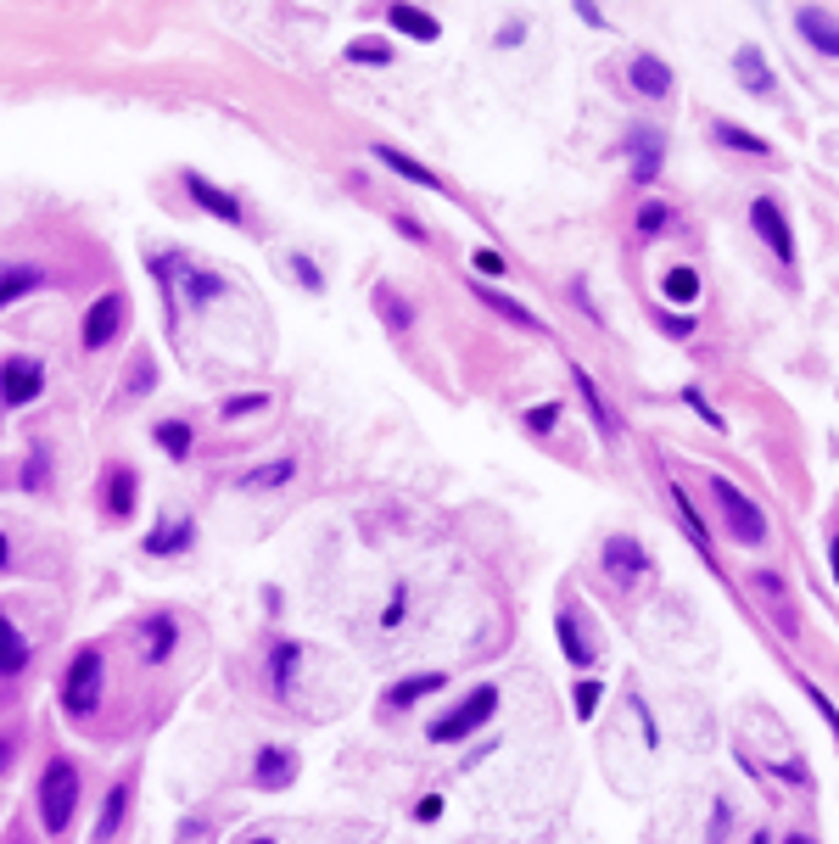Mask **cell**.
Wrapping results in <instances>:
<instances>
[{
    "label": "cell",
    "mask_w": 839,
    "mask_h": 844,
    "mask_svg": "<svg viewBox=\"0 0 839 844\" xmlns=\"http://www.w3.org/2000/svg\"><path fill=\"white\" fill-rule=\"evenodd\" d=\"M102 683H107V660L102 649H78L67 660V677H62V711L73 722H91L96 705H102Z\"/></svg>",
    "instance_id": "6da1fadb"
},
{
    "label": "cell",
    "mask_w": 839,
    "mask_h": 844,
    "mask_svg": "<svg viewBox=\"0 0 839 844\" xmlns=\"http://www.w3.org/2000/svg\"><path fill=\"white\" fill-rule=\"evenodd\" d=\"M711 498H716V510H722L733 543H744V548H762L767 543V515H762V503H755L750 492H739L728 476H711Z\"/></svg>",
    "instance_id": "7a4b0ae2"
},
{
    "label": "cell",
    "mask_w": 839,
    "mask_h": 844,
    "mask_svg": "<svg viewBox=\"0 0 839 844\" xmlns=\"http://www.w3.org/2000/svg\"><path fill=\"white\" fill-rule=\"evenodd\" d=\"M34 805H40V822L45 833H62L78 811V767L73 761H51L40 772V789H34Z\"/></svg>",
    "instance_id": "3957f363"
},
{
    "label": "cell",
    "mask_w": 839,
    "mask_h": 844,
    "mask_svg": "<svg viewBox=\"0 0 839 844\" xmlns=\"http://www.w3.org/2000/svg\"><path fill=\"white\" fill-rule=\"evenodd\" d=\"M492 716H498V688L481 683V688H470L448 716H437V722L426 727V738H432V744H459V738H470L476 727H487Z\"/></svg>",
    "instance_id": "277c9868"
},
{
    "label": "cell",
    "mask_w": 839,
    "mask_h": 844,
    "mask_svg": "<svg viewBox=\"0 0 839 844\" xmlns=\"http://www.w3.org/2000/svg\"><path fill=\"white\" fill-rule=\"evenodd\" d=\"M750 224H755V235L773 246L778 264H795V235H789V218H784V207L773 196H755L750 202Z\"/></svg>",
    "instance_id": "5b68a950"
},
{
    "label": "cell",
    "mask_w": 839,
    "mask_h": 844,
    "mask_svg": "<svg viewBox=\"0 0 839 844\" xmlns=\"http://www.w3.org/2000/svg\"><path fill=\"white\" fill-rule=\"evenodd\" d=\"M45 392V370L34 359H7L0 364V408H23Z\"/></svg>",
    "instance_id": "8992f818"
},
{
    "label": "cell",
    "mask_w": 839,
    "mask_h": 844,
    "mask_svg": "<svg viewBox=\"0 0 839 844\" xmlns=\"http://www.w3.org/2000/svg\"><path fill=\"white\" fill-rule=\"evenodd\" d=\"M605 570H610V581H622V587H644V581H649V554H644V543H638V537H610V543H605Z\"/></svg>",
    "instance_id": "52a82bcc"
},
{
    "label": "cell",
    "mask_w": 839,
    "mask_h": 844,
    "mask_svg": "<svg viewBox=\"0 0 839 844\" xmlns=\"http://www.w3.org/2000/svg\"><path fill=\"white\" fill-rule=\"evenodd\" d=\"M118 324H124V297L118 291H107V297H96L91 308H84V324H78V335H84V348H107L113 335H118Z\"/></svg>",
    "instance_id": "ba28073f"
},
{
    "label": "cell",
    "mask_w": 839,
    "mask_h": 844,
    "mask_svg": "<svg viewBox=\"0 0 839 844\" xmlns=\"http://www.w3.org/2000/svg\"><path fill=\"white\" fill-rule=\"evenodd\" d=\"M733 78H739V90L762 96V102L778 96V73H773V62L755 51V45H739V51H733Z\"/></svg>",
    "instance_id": "9c48e42d"
},
{
    "label": "cell",
    "mask_w": 839,
    "mask_h": 844,
    "mask_svg": "<svg viewBox=\"0 0 839 844\" xmlns=\"http://www.w3.org/2000/svg\"><path fill=\"white\" fill-rule=\"evenodd\" d=\"M795 34H800L817 56L839 62V18H833L828 7H800V12H795Z\"/></svg>",
    "instance_id": "30bf717a"
},
{
    "label": "cell",
    "mask_w": 839,
    "mask_h": 844,
    "mask_svg": "<svg viewBox=\"0 0 839 844\" xmlns=\"http://www.w3.org/2000/svg\"><path fill=\"white\" fill-rule=\"evenodd\" d=\"M252 783L258 789H291L297 783V755L280 749V744H264L258 761H252Z\"/></svg>",
    "instance_id": "8fae6325"
},
{
    "label": "cell",
    "mask_w": 839,
    "mask_h": 844,
    "mask_svg": "<svg viewBox=\"0 0 839 844\" xmlns=\"http://www.w3.org/2000/svg\"><path fill=\"white\" fill-rule=\"evenodd\" d=\"M627 151H633V185H655L660 180V157H666L660 129H633L627 135Z\"/></svg>",
    "instance_id": "7c38bea8"
},
{
    "label": "cell",
    "mask_w": 839,
    "mask_h": 844,
    "mask_svg": "<svg viewBox=\"0 0 839 844\" xmlns=\"http://www.w3.org/2000/svg\"><path fill=\"white\" fill-rule=\"evenodd\" d=\"M571 381H576V397L587 403V414H594V431H599L605 442H616V437H622V426H616V414H610V403H605V392L594 386V375H587V370L576 364V370H571Z\"/></svg>",
    "instance_id": "4fadbf2b"
},
{
    "label": "cell",
    "mask_w": 839,
    "mask_h": 844,
    "mask_svg": "<svg viewBox=\"0 0 839 844\" xmlns=\"http://www.w3.org/2000/svg\"><path fill=\"white\" fill-rule=\"evenodd\" d=\"M185 191H191V202H197V207H208L213 218H224V224H241V202H235L230 191H219L213 180H202V174H185Z\"/></svg>",
    "instance_id": "5bb4252c"
},
{
    "label": "cell",
    "mask_w": 839,
    "mask_h": 844,
    "mask_svg": "<svg viewBox=\"0 0 839 844\" xmlns=\"http://www.w3.org/2000/svg\"><path fill=\"white\" fill-rule=\"evenodd\" d=\"M386 23L403 34V40H420V45H432L443 34V23L426 12V7H386Z\"/></svg>",
    "instance_id": "9a60e30c"
},
{
    "label": "cell",
    "mask_w": 839,
    "mask_h": 844,
    "mask_svg": "<svg viewBox=\"0 0 839 844\" xmlns=\"http://www.w3.org/2000/svg\"><path fill=\"white\" fill-rule=\"evenodd\" d=\"M627 78H633V90H638V96H649V102L671 96V67H666L660 56H633Z\"/></svg>",
    "instance_id": "2e32d148"
},
{
    "label": "cell",
    "mask_w": 839,
    "mask_h": 844,
    "mask_svg": "<svg viewBox=\"0 0 839 844\" xmlns=\"http://www.w3.org/2000/svg\"><path fill=\"white\" fill-rule=\"evenodd\" d=\"M191 537H197V521L191 515H168V521L151 526L146 554H180V548H191Z\"/></svg>",
    "instance_id": "e0dca14e"
},
{
    "label": "cell",
    "mask_w": 839,
    "mask_h": 844,
    "mask_svg": "<svg viewBox=\"0 0 839 844\" xmlns=\"http://www.w3.org/2000/svg\"><path fill=\"white\" fill-rule=\"evenodd\" d=\"M140 638H146V660L162 665L180 643V627H174V616H151V621H140Z\"/></svg>",
    "instance_id": "ac0fdd59"
},
{
    "label": "cell",
    "mask_w": 839,
    "mask_h": 844,
    "mask_svg": "<svg viewBox=\"0 0 839 844\" xmlns=\"http://www.w3.org/2000/svg\"><path fill=\"white\" fill-rule=\"evenodd\" d=\"M476 297H481V302H487V308H492V313H503V319H510V324H516V330H543V324H538V313H532V308H521V302H516V297H503V291H492V286H487V280H476Z\"/></svg>",
    "instance_id": "d6986e66"
},
{
    "label": "cell",
    "mask_w": 839,
    "mask_h": 844,
    "mask_svg": "<svg viewBox=\"0 0 839 844\" xmlns=\"http://www.w3.org/2000/svg\"><path fill=\"white\" fill-rule=\"evenodd\" d=\"M375 157L392 168V174H403V180H414V185H426V191H443V180L432 174V168H426V162H414V157H403L397 146H375Z\"/></svg>",
    "instance_id": "ffe728a7"
},
{
    "label": "cell",
    "mask_w": 839,
    "mask_h": 844,
    "mask_svg": "<svg viewBox=\"0 0 839 844\" xmlns=\"http://www.w3.org/2000/svg\"><path fill=\"white\" fill-rule=\"evenodd\" d=\"M437 688H448V677H443V671H420V677H403V683L386 694V705L408 711L414 699H426V694H437Z\"/></svg>",
    "instance_id": "44dd1931"
},
{
    "label": "cell",
    "mask_w": 839,
    "mask_h": 844,
    "mask_svg": "<svg viewBox=\"0 0 839 844\" xmlns=\"http://www.w3.org/2000/svg\"><path fill=\"white\" fill-rule=\"evenodd\" d=\"M23 665H29V638L0 616V677H18Z\"/></svg>",
    "instance_id": "7402d4cb"
},
{
    "label": "cell",
    "mask_w": 839,
    "mask_h": 844,
    "mask_svg": "<svg viewBox=\"0 0 839 844\" xmlns=\"http://www.w3.org/2000/svg\"><path fill=\"white\" fill-rule=\"evenodd\" d=\"M124 816H129V783H113L107 789V800H102V822H96V844H107L118 827H124Z\"/></svg>",
    "instance_id": "603a6c76"
},
{
    "label": "cell",
    "mask_w": 839,
    "mask_h": 844,
    "mask_svg": "<svg viewBox=\"0 0 839 844\" xmlns=\"http://www.w3.org/2000/svg\"><path fill=\"white\" fill-rule=\"evenodd\" d=\"M554 632H560V649H565V660L582 671V665H594V643L582 638V627H576V616H560L554 621Z\"/></svg>",
    "instance_id": "cb8c5ba5"
},
{
    "label": "cell",
    "mask_w": 839,
    "mask_h": 844,
    "mask_svg": "<svg viewBox=\"0 0 839 844\" xmlns=\"http://www.w3.org/2000/svg\"><path fill=\"white\" fill-rule=\"evenodd\" d=\"M269 660H275V694L291 699V688H297V643L291 638H275Z\"/></svg>",
    "instance_id": "d4e9b609"
},
{
    "label": "cell",
    "mask_w": 839,
    "mask_h": 844,
    "mask_svg": "<svg viewBox=\"0 0 839 844\" xmlns=\"http://www.w3.org/2000/svg\"><path fill=\"white\" fill-rule=\"evenodd\" d=\"M711 135H716L722 146L744 151V157H767V151H773V146H767L762 135H750V129H739V124H728V118H716V124H711Z\"/></svg>",
    "instance_id": "484cf974"
},
{
    "label": "cell",
    "mask_w": 839,
    "mask_h": 844,
    "mask_svg": "<svg viewBox=\"0 0 839 844\" xmlns=\"http://www.w3.org/2000/svg\"><path fill=\"white\" fill-rule=\"evenodd\" d=\"M291 476H297V459H275V464L246 470V476H241V487H246V492H264V487H286Z\"/></svg>",
    "instance_id": "4316f807"
},
{
    "label": "cell",
    "mask_w": 839,
    "mask_h": 844,
    "mask_svg": "<svg viewBox=\"0 0 839 844\" xmlns=\"http://www.w3.org/2000/svg\"><path fill=\"white\" fill-rule=\"evenodd\" d=\"M151 437H157V448H162L168 459H185V453H191V426H180V419H162Z\"/></svg>",
    "instance_id": "83f0119b"
},
{
    "label": "cell",
    "mask_w": 839,
    "mask_h": 844,
    "mask_svg": "<svg viewBox=\"0 0 839 844\" xmlns=\"http://www.w3.org/2000/svg\"><path fill=\"white\" fill-rule=\"evenodd\" d=\"M40 280H45L40 269H7V275H0V308H7V302H18V297H29Z\"/></svg>",
    "instance_id": "f1b7e54d"
},
{
    "label": "cell",
    "mask_w": 839,
    "mask_h": 844,
    "mask_svg": "<svg viewBox=\"0 0 839 844\" xmlns=\"http://www.w3.org/2000/svg\"><path fill=\"white\" fill-rule=\"evenodd\" d=\"M107 510L113 515H129L135 510V470H113V481H107Z\"/></svg>",
    "instance_id": "f546056e"
},
{
    "label": "cell",
    "mask_w": 839,
    "mask_h": 844,
    "mask_svg": "<svg viewBox=\"0 0 839 844\" xmlns=\"http://www.w3.org/2000/svg\"><path fill=\"white\" fill-rule=\"evenodd\" d=\"M660 291H666L671 302H694V297H700V275H694V269H666Z\"/></svg>",
    "instance_id": "4dcf8cb0"
},
{
    "label": "cell",
    "mask_w": 839,
    "mask_h": 844,
    "mask_svg": "<svg viewBox=\"0 0 839 844\" xmlns=\"http://www.w3.org/2000/svg\"><path fill=\"white\" fill-rule=\"evenodd\" d=\"M671 503H678V515H683V526H689V537H694V543L705 548V559H711V537H705V521L694 515V503L683 498V487H671Z\"/></svg>",
    "instance_id": "1f68e13d"
},
{
    "label": "cell",
    "mask_w": 839,
    "mask_h": 844,
    "mask_svg": "<svg viewBox=\"0 0 839 844\" xmlns=\"http://www.w3.org/2000/svg\"><path fill=\"white\" fill-rule=\"evenodd\" d=\"M348 62H364V67H386V62H392V51H386L381 40H353V45H348Z\"/></svg>",
    "instance_id": "d6a6232c"
},
{
    "label": "cell",
    "mask_w": 839,
    "mask_h": 844,
    "mask_svg": "<svg viewBox=\"0 0 839 844\" xmlns=\"http://www.w3.org/2000/svg\"><path fill=\"white\" fill-rule=\"evenodd\" d=\"M375 308H381V319H386L392 330H408V319H414V308H408V302H397L392 291H375Z\"/></svg>",
    "instance_id": "836d02e7"
},
{
    "label": "cell",
    "mask_w": 839,
    "mask_h": 844,
    "mask_svg": "<svg viewBox=\"0 0 839 844\" xmlns=\"http://www.w3.org/2000/svg\"><path fill=\"white\" fill-rule=\"evenodd\" d=\"M269 408V392H246V397H224V419H246V414H264Z\"/></svg>",
    "instance_id": "e575fe53"
},
{
    "label": "cell",
    "mask_w": 839,
    "mask_h": 844,
    "mask_svg": "<svg viewBox=\"0 0 839 844\" xmlns=\"http://www.w3.org/2000/svg\"><path fill=\"white\" fill-rule=\"evenodd\" d=\"M599 694H605V688H599L594 677H582V683H576L571 705H576V716H582V722H587V716H594V711H599Z\"/></svg>",
    "instance_id": "d590c367"
},
{
    "label": "cell",
    "mask_w": 839,
    "mask_h": 844,
    "mask_svg": "<svg viewBox=\"0 0 839 844\" xmlns=\"http://www.w3.org/2000/svg\"><path fill=\"white\" fill-rule=\"evenodd\" d=\"M666 218H671V213H666V202H644V207H638V235L666 229Z\"/></svg>",
    "instance_id": "8d00e7d4"
},
{
    "label": "cell",
    "mask_w": 839,
    "mask_h": 844,
    "mask_svg": "<svg viewBox=\"0 0 839 844\" xmlns=\"http://www.w3.org/2000/svg\"><path fill=\"white\" fill-rule=\"evenodd\" d=\"M554 419H560V403H538L527 408V431H554Z\"/></svg>",
    "instance_id": "74e56055"
},
{
    "label": "cell",
    "mask_w": 839,
    "mask_h": 844,
    "mask_svg": "<svg viewBox=\"0 0 839 844\" xmlns=\"http://www.w3.org/2000/svg\"><path fill=\"white\" fill-rule=\"evenodd\" d=\"M191 297H197V302H213V297H224V280L197 269V275H191Z\"/></svg>",
    "instance_id": "f35d334b"
},
{
    "label": "cell",
    "mask_w": 839,
    "mask_h": 844,
    "mask_svg": "<svg viewBox=\"0 0 839 844\" xmlns=\"http://www.w3.org/2000/svg\"><path fill=\"white\" fill-rule=\"evenodd\" d=\"M660 330H666V335H678V342H689V335H694V319H689V313H666Z\"/></svg>",
    "instance_id": "ab89813d"
},
{
    "label": "cell",
    "mask_w": 839,
    "mask_h": 844,
    "mask_svg": "<svg viewBox=\"0 0 839 844\" xmlns=\"http://www.w3.org/2000/svg\"><path fill=\"white\" fill-rule=\"evenodd\" d=\"M470 264H476V275H492V280L503 275V258H498V252H492V246H481V252H476V258H470Z\"/></svg>",
    "instance_id": "60d3db41"
},
{
    "label": "cell",
    "mask_w": 839,
    "mask_h": 844,
    "mask_svg": "<svg viewBox=\"0 0 839 844\" xmlns=\"http://www.w3.org/2000/svg\"><path fill=\"white\" fill-rule=\"evenodd\" d=\"M806 699H811V705H817V711H822V722H828V727H833V744H839V711H833V705H828V699H822V694H817V688H811V683H806Z\"/></svg>",
    "instance_id": "b9f144b4"
},
{
    "label": "cell",
    "mask_w": 839,
    "mask_h": 844,
    "mask_svg": "<svg viewBox=\"0 0 839 844\" xmlns=\"http://www.w3.org/2000/svg\"><path fill=\"white\" fill-rule=\"evenodd\" d=\"M291 269H297V280H302L308 291H319V286H325V280H319V269H314V264L302 258V252H297V258H291Z\"/></svg>",
    "instance_id": "7bdbcfd3"
},
{
    "label": "cell",
    "mask_w": 839,
    "mask_h": 844,
    "mask_svg": "<svg viewBox=\"0 0 839 844\" xmlns=\"http://www.w3.org/2000/svg\"><path fill=\"white\" fill-rule=\"evenodd\" d=\"M778 778H784V783H811L806 761H784V767H778Z\"/></svg>",
    "instance_id": "ee69618b"
},
{
    "label": "cell",
    "mask_w": 839,
    "mask_h": 844,
    "mask_svg": "<svg viewBox=\"0 0 839 844\" xmlns=\"http://www.w3.org/2000/svg\"><path fill=\"white\" fill-rule=\"evenodd\" d=\"M403 610H408V599H403V587H397V599L386 605V616H381V621H386V627H397V621H403Z\"/></svg>",
    "instance_id": "f6af8a7d"
},
{
    "label": "cell",
    "mask_w": 839,
    "mask_h": 844,
    "mask_svg": "<svg viewBox=\"0 0 839 844\" xmlns=\"http://www.w3.org/2000/svg\"><path fill=\"white\" fill-rule=\"evenodd\" d=\"M576 12H582V23H594V29H605V12L594 7V0H582V7H576Z\"/></svg>",
    "instance_id": "bcb514c9"
},
{
    "label": "cell",
    "mask_w": 839,
    "mask_h": 844,
    "mask_svg": "<svg viewBox=\"0 0 839 844\" xmlns=\"http://www.w3.org/2000/svg\"><path fill=\"white\" fill-rule=\"evenodd\" d=\"M437 811H443V800H437V794L420 800V822H437Z\"/></svg>",
    "instance_id": "7dc6e473"
},
{
    "label": "cell",
    "mask_w": 839,
    "mask_h": 844,
    "mask_svg": "<svg viewBox=\"0 0 839 844\" xmlns=\"http://www.w3.org/2000/svg\"><path fill=\"white\" fill-rule=\"evenodd\" d=\"M828 570H833V581H839V537L828 543Z\"/></svg>",
    "instance_id": "c3c4849f"
},
{
    "label": "cell",
    "mask_w": 839,
    "mask_h": 844,
    "mask_svg": "<svg viewBox=\"0 0 839 844\" xmlns=\"http://www.w3.org/2000/svg\"><path fill=\"white\" fill-rule=\"evenodd\" d=\"M7 767H12V744H7V738H0V772H7Z\"/></svg>",
    "instance_id": "681fc988"
},
{
    "label": "cell",
    "mask_w": 839,
    "mask_h": 844,
    "mask_svg": "<svg viewBox=\"0 0 839 844\" xmlns=\"http://www.w3.org/2000/svg\"><path fill=\"white\" fill-rule=\"evenodd\" d=\"M784 844H811V838H806V833H789V838H784Z\"/></svg>",
    "instance_id": "f907efd6"
},
{
    "label": "cell",
    "mask_w": 839,
    "mask_h": 844,
    "mask_svg": "<svg viewBox=\"0 0 839 844\" xmlns=\"http://www.w3.org/2000/svg\"><path fill=\"white\" fill-rule=\"evenodd\" d=\"M750 844H773V838H767V833H755V838H750Z\"/></svg>",
    "instance_id": "816d5d0a"
},
{
    "label": "cell",
    "mask_w": 839,
    "mask_h": 844,
    "mask_svg": "<svg viewBox=\"0 0 839 844\" xmlns=\"http://www.w3.org/2000/svg\"><path fill=\"white\" fill-rule=\"evenodd\" d=\"M0 565H7V537H0Z\"/></svg>",
    "instance_id": "f5cc1de1"
},
{
    "label": "cell",
    "mask_w": 839,
    "mask_h": 844,
    "mask_svg": "<svg viewBox=\"0 0 839 844\" xmlns=\"http://www.w3.org/2000/svg\"><path fill=\"white\" fill-rule=\"evenodd\" d=\"M252 844H275V838H252Z\"/></svg>",
    "instance_id": "db71d44e"
}]
</instances>
